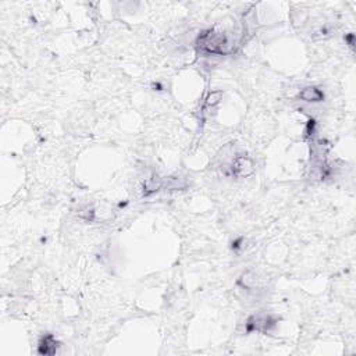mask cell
<instances>
[{"label": "cell", "instance_id": "5b68a950", "mask_svg": "<svg viewBox=\"0 0 356 356\" xmlns=\"http://www.w3.org/2000/svg\"><path fill=\"white\" fill-rule=\"evenodd\" d=\"M38 350H39L41 355H53V353H56L57 342L55 337L53 335H46V337L42 338L41 342H39Z\"/></svg>", "mask_w": 356, "mask_h": 356}, {"label": "cell", "instance_id": "277c9868", "mask_svg": "<svg viewBox=\"0 0 356 356\" xmlns=\"http://www.w3.org/2000/svg\"><path fill=\"white\" fill-rule=\"evenodd\" d=\"M299 99L309 102V103H317V102H323L324 99V94L320 91L319 88L316 87H306L303 88L299 92Z\"/></svg>", "mask_w": 356, "mask_h": 356}, {"label": "cell", "instance_id": "7a4b0ae2", "mask_svg": "<svg viewBox=\"0 0 356 356\" xmlns=\"http://www.w3.org/2000/svg\"><path fill=\"white\" fill-rule=\"evenodd\" d=\"M277 323V320L267 313H257L253 314L249 320L246 321V331H260L269 332Z\"/></svg>", "mask_w": 356, "mask_h": 356}, {"label": "cell", "instance_id": "ba28073f", "mask_svg": "<svg viewBox=\"0 0 356 356\" xmlns=\"http://www.w3.org/2000/svg\"><path fill=\"white\" fill-rule=\"evenodd\" d=\"M221 96H223V92L221 91H214L212 94H209V96L206 98V107H213L216 105H219L220 100H221Z\"/></svg>", "mask_w": 356, "mask_h": 356}, {"label": "cell", "instance_id": "6da1fadb", "mask_svg": "<svg viewBox=\"0 0 356 356\" xmlns=\"http://www.w3.org/2000/svg\"><path fill=\"white\" fill-rule=\"evenodd\" d=\"M198 46L200 50L212 55H228L234 52L230 39L223 32L205 31L198 38Z\"/></svg>", "mask_w": 356, "mask_h": 356}, {"label": "cell", "instance_id": "3957f363", "mask_svg": "<svg viewBox=\"0 0 356 356\" xmlns=\"http://www.w3.org/2000/svg\"><path fill=\"white\" fill-rule=\"evenodd\" d=\"M231 173L237 178H246L255 173V163L248 156H238L234 159Z\"/></svg>", "mask_w": 356, "mask_h": 356}, {"label": "cell", "instance_id": "8992f818", "mask_svg": "<svg viewBox=\"0 0 356 356\" xmlns=\"http://www.w3.org/2000/svg\"><path fill=\"white\" fill-rule=\"evenodd\" d=\"M162 187H163L162 178H159L157 175H153V177H150V178H148V180L145 181L144 195L145 196H148V195L150 194H155V192H157Z\"/></svg>", "mask_w": 356, "mask_h": 356}, {"label": "cell", "instance_id": "52a82bcc", "mask_svg": "<svg viewBox=\"0 0 356 356\" xmlns=\"http://www.w3.org/2000/svg\"><path fill=\"white\" fill-rule=\"evenodd\" d=\"M187 185V180L182 177H169L166 181H163V187L166 189H184Z\"/></svg>", "mask_w": 356, "mask_h": 356}]
</instances>
